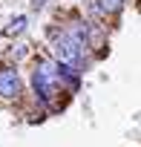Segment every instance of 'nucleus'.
Segmentation results:
<instances>
[{
	"instance_id": "f257e3e1",
	"label": "nucleus",
	"mask_w": 141,
	"mask_h": 147,
	"mask_svg": "<svg viewBox=\"0 0 141 147\" xmlns=\"http://www.w3.org/2000/svg\"><path fill=\"white\" fill-rule=\"evenodd\" d=\"M55 55H58V63H66V66H72L75 72H81V55H84V46L72 38V35H63L55 40Z\"/></svg>"
},
{
	"instance_id": "f03ea898",
	"label": "nucleus",
	"mask_w": 141,
	"mask_h": 147,
	"mask_svg": "<svg viewBox=\"0 0 141 147\" xmlns=\"http://www.w3.org/2000/svg\"><path fill=\"white\" fill-rule=\"evenodd\" d=\"M20 92V78H17V69L6 66V69H0V95L3 98H15Z\"/></svg>"
},
{
	"instance_id": "7ed1b4c3",
	"label": "nucleus",
	"mask_w": 141,
	"mask_h": 147,
	"mask_svg": "<svg viewBox=\"0 0 141 147\" xmlns=\"http://www.w3.org/2000/svg\"><path fill=\"white\" fill-rule=\"evenodd\" d=\"M121 9H124V0H101V12H107V15H115Z\"/></svg>"
},
{
	"instance_id": "20e7f679",
	"label": "nucleus",
	"mask_w": 141,
	"mask_h": 147,
	"mask_svg": "<svg viewBox=\"0 0 141 147\" xmlns=\"http://www.w3.org/2000/svg\"><path fill=\"white\" fill-rule=\"evenodd\" d=\"M23 29H26V18H15V20L6 26V35H20Z\"/></svg>"
}]
</instances>
